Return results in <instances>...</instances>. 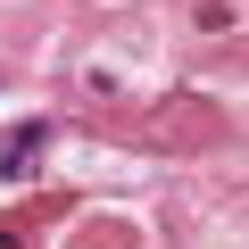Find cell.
I'll return each mask as SVG.
<instances>
[{"label": "cell", "mask_w": 249, "mask_h": 249, "mask_svg": "<svg viewBox=\"0 0 249 249\" xmlns=\"http://www.w3.org/2000/svg\"><path fill=\"white\" fill-rule=\"evenodd\" d=\"M0 249H25V232H17V224H0Z\"/></svg>", "instance_id": "1"}]
</instances>
